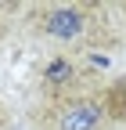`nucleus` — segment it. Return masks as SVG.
<instances>
[{
	"mask_svg": "<svg viewBox=\"0 0 126 130\" xmlns=\"http://www.w3.org/2000/svg\"><path fill=\"white\" fill-rule=\"evenodd\" d=\"M87 25V14L79 7H54L51 14L43 18V29H47V36H54V40H76L83 32Z\"/></svg>",
	"mask_w": 126,
	"mask_h": 130,
	"instance_id": "nucleus-2",
	"label": "nucleus"
},
{
	"mask_svg": "<svg viewBox=\"0 0 126 130\" xmlns=\"http://www.w3.org/2000/svg\"><path fill=\"white\" fill-rule=\"evenodd\" d=\"M97 123H101V105L90 98L65 101L54 112V130H97Z\"/></svg>",
	"mask_w": 126,
	"mask_h": 130,
	"instance_id": "nucleus-1",
	"label": "nucleus"
},
{
	"mask_svg": "<svg viewBox=\"0 0 126 130\" xmlns=\"http://www.w3.org/2000/svg\"><path fill=\"white\" fill-rule=\"evenodd\" d=\"M69 76H72V61H69V58H54V61L43 69V79H47L51 87H61V83H69Z\"/></svg>",
	"mask_w": 126,
	"mask_h": 130,
	"instance_id": "nucleus-3",
	"label": "nucleus"
}]
</instances>
